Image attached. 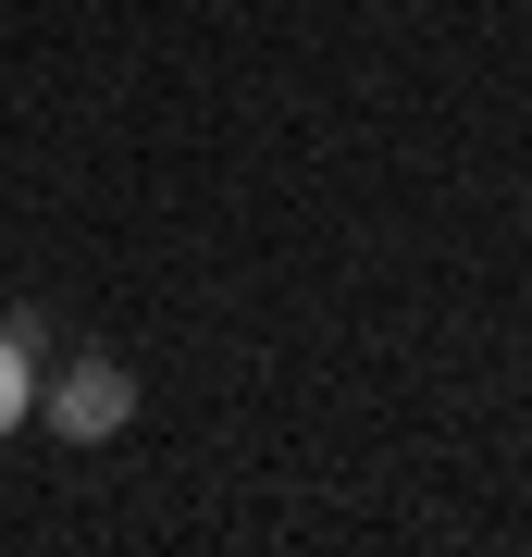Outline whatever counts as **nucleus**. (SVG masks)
I'll list each match as a JSON object with an SVG mask.
<instances>
[{"mask_svg": "<svg viewBox=\"0 0 532 557\" xmlns=\"http://www.w3.org/2000/svg\"><path fill=\"white\" fill-rule=\"evenodd\" d=\"M124 409H137V384H124L112 359H75V372L50 384V421H62V434H75V446H99V434H112Z\"/></svg>", "mask_w": 532, "mask_h": 557, "instance_id": "nucleus-1", "label": "nucleus"}, {"mask_svg": "<svg viewBox=\"0 0 532 557\" xmlns=\"http://www.w3.org/2000/svg\"><path fill=\"white\" fill-rule=\"evenodd\" d=\"M38 409V384H25V322H0V434Z\"/></svg>", "mask_w": 532, "mask_h": 557, "instance_id": "nucleus-2", "label": "nucleus"}]
</instances>
